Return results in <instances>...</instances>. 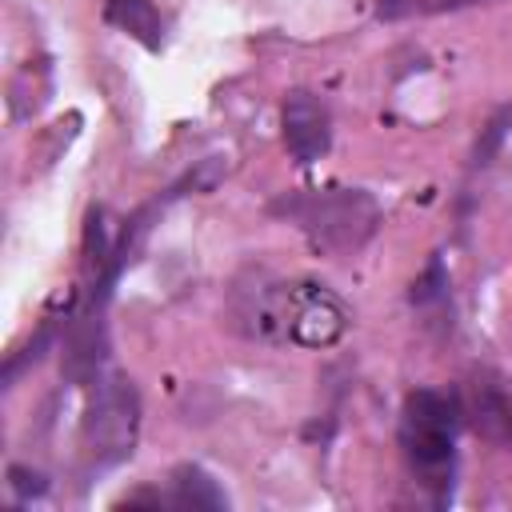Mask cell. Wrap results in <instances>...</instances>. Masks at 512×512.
<instances>
[{
  "label": "cell",
  "mask_w": 512,
  "mask_h": 512,
  "mask_svg": "<svg viewBox=\"0 0 512 512\" xmlns=\"http://www.w3.org/2000/svg\"><path fill=\"white\" fill-rule=\"evenodd\" d=\"M236 328L264 344H296V348H332L348 328L344 300L316 280H272L256 276V284H240L232 296Z\"/></svg>",
  "instance_id": "6da1fadb"
},
{
  "label": "cell",
  "mask_w": 512,
  "mask_h": 512,
  "mask_svg": "<svg viewBox=\"0 0 512 512\" xmlns=\"http://www.w3.org/2000/svg\"><path fill=\"white\" fill-rule=\"evenodd\" d=\"M460 400L436 388H420L404 400L400 412V444L408 468L420 476L424 488L444 496L452 488L456 468V428H460Z\"/></svg>",
  "instance_id": "7a4b0ae2"
},
{
  "label": "cell",
  "mask_w": 512,
  "mask_h": 512,
  "mask_svg": "<svg viewBox=\"0 0 512 512\" xmlns=\"http://www.w3.org/2000/svg\"><path fill=\"white\" fill-rule=\"evenodd\" d=\"M276 216L296 224L312 248L320 252H352L360 248L380 220V208L360 188H324V192H300L272 204Z\"/></svg>",
  "instance_id": "3957f363"
},
{
  "label": "cell",
  "mask_w": 512,
  "mask_h": 512,
  "mask_svg": "<svg viewBox=\"0 0 512 512\" xmlns=\"http://www.w3.org/2000/svg\"><path fill=\"white\" fill-rule=\"evenodd\" d=\"M140 428V396L128 376H96L84 408V448L96 464H116L132 456Z\"/></svg>",
  "instance_id": "277c9868"
},
{
  "label": "cell",
  "mask_w": 512,
  "mask_h": 512,
  "mask_svg": "<svg viewBox=\"0 0 512 512\" xmlns=\"http://www.w3.org/2000/svg\"><path fill=\"white\" fill-rule=\"evenodd\" d=\"M280 128H284V148L296 164H316L328 144H332V116L316 92H288L280 108Z\"/></svg>",
  "instance_id": "5b68a950"
},
{
  "label": "cell",
  "mask_w": 512,
  "mask_h": 512,
  "mask_svg": "<svg viewBox=\"0 0 512 512\" xmlns=\"http://www.w3.org/2000/svg\"><path fill=\"white\" fill-rule=\"evenodd\" d=\"M104 20L132 36L136 44H144L148 52L164 48V16L152 0H104Z\"/></svg>",
  "instance_id": "8992f818"
},
{
  "label": "cell",
  "mask_w": 512,
  "mask_h": 512,
  "mask_svg": "<svg viewBox=\"0 0 512 512\" xmlns=\"http://www.w3.org/2000/svg\"><path fill=\"white\" fill-rule=\"evenodd\" d=\"M468 416L480 436H488L496 444H512V396L500 392L496 384H476Z\"/></svg>",
  "instance_id": "52a82bcc"
},
{
  "label": "cell",
  "mask_w": 512,
  "mask_h": 512,
  "mask_svg": "<svg viewBox=\"0 0 512 512\" xmlns=\"http://www.w3.org/2000/svg\"><path fill=\"white\" fill-rule=\"evenodd\" d=\"M172 504L180 508H224V492L216 488V480L200 468H176L172 472Z\"/></svg>",
  "instance_id": "ba28073f"
},
{
  "label": "cell",
  "mask_w": 512,
  "mask_h": 512,
  "mask_svg": "<svg viewBox=\"0 0 512 512\" xmlns=\"http://www.w3.org/2000/svg\"><path fill=\"white\" fill-rule=\"evenodd\" d=\"M468 4H480V0H424L428 12H452V8H468Z\"/></svg>",
  "instance_id": "9c48e42d"
}]
</instances>
